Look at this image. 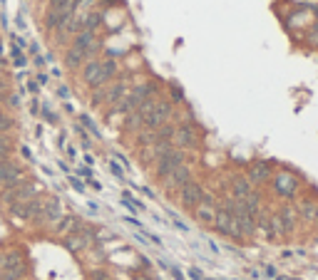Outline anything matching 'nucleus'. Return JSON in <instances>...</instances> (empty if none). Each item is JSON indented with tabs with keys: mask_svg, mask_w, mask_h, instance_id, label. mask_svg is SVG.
Returning a JSON list of instances; mask_svg holds the SVG:
<instances>
[{
	"mask_svg": "<svg viewBox=\"0 0 318 280\" xmlns=\"http://www.w3.org/2000/svg\"><path fill=\"white\" fill-rule=\"evenodd\" d=\"M42 206H45V199L42 196H35L30 201H23V203H13L8 206V213L15 218V221H23V223H35L42 213Z\"/></svg>",
	"mask_w": 318,
	"mask_h": 280,
	"instance_id": "1",
	"label": "nucleus"
},
{
	"mask_svg": "<svg viewBox=\"0 0 318 280\" xmlns=\"http://www.w3.org/2000/svg\"><path fill=\"white\" fill-rule=\"evenodd\" d=\"M182 164H186V156H184V152H179V149H169V152L164 154V156H159L157 161H154V176L159 179V181H164L169 174H172L174 169H179Z\"/></svg>",
	"mask_w": 318,
	"mask_h": 280,
	"instance_id": "2",
	"label": "nucleus"
},
{
	"mask_svg": "<svg viewBox=\"0 0 318 280\" xmlns=\"http://www.w3.org/2000/svg\"><path fill=\"white\" fill-rule=\"evenodd\" d=\"M172 112H174V104L172 102H169V99H157L154 112L147 117V122H144V129H147V132H157L159 126H164L169 122Z\"/></svg>",
	"mask_w": 318,
	"mask_h": 280,
	"instance_id": "3",
	"label": "nucleus"
},
{
	"mask_svg": "<svg viewBox=\"0 0 318 280\" xmlns=\"http://www.w3.org/2000/svg\"><path fill=\"white\" fill-rule=\"evenodd\" d=\"M80 79H82V84H87L90 90H95V87H107V84L102 82V60H87L80 67Z\"/></svg>",
	"mask_w": 318,
	"mask_h": 280,
	"instance_id": "4",
	"label": "nucleus"
},
{
	"mask_svg": "<svg viewBox=\"0 0 318 280\" xmlns=\"http://www.w3.org/2000/svg\"><path fill=\"white\" fill-rule=\"evenodd\" d=\"M65 213H62V203H60V199L57 196H50V199H45V206H42V213H40V218L35 221L40 228H52Z\"/></svg>",
	"mask_w": 318,
	"mask_h": 280,
	"instance_id": "5",
	"label": "nucleus"
},
{
	"mask_svg": "<svg viewBox=\"0 0 318 280\" xmlns=\"http://www.w3.org/2000/svg\"><path fill=\"white\" fill-rule=\"evenodd\" d=\"M214 228H217L221 235H226V238H234V241H241V238H244L241 231H239V226H236V221H234V216H231L226 208H217Z\"/></svg>",
	"mask_w": 318,
	"mask_h": 280,
	"instance_id": "6",
	"label": "nucleus"
},
{
	"mask_svg": "<svg viewBox=\"0 0 318 280\" xmlns=\"http://www.w3.org/2000/svg\"><path fill=\"white\" fill-rule=\"evenodd\" d=\"M172 146L179 149V152H184V149H194L199 146V134L194 126L189 124H177L174 129V137H172Z\"/></svg>",
	"mask_w": 318,
	"mask_h": 280,
	"instance_id": "7",
	"label": "nucleus"
},
{
	"mask_svg": "<svg viewBox=\"0 0 318 280\" xmlns=\"http://www.w3.org/2000/svg\"><path fill=\"white\" fill-rule=\"evenodd\" d=\"M189 181H192V171H189L186 164H182L179 169H174L172 174L164 179V188H167V193H179Z\"/></svg>",
	"mask_w": 318,
	"mask_h": 280,
	"instance_id": "8",
	"label": "nucleus"
},
{
	"mask_svg": "<svg viewBox=\"0 0 318 280\" xmlns=\"http://www.w3.org/2000/svg\"><path fill=\"white\" fill-rule=\"evenodd\" d=\"M273 191L284 199H293L296 193H299V181H296V176L288 174V171H281L279 176H273Z\"/></svg>",
	"mask_w": 318,
	"mask_h": 280,
	"instance_id": "9",
	"label": "nucleus"
},
{
	"mask_svg": "<svg viewBox=\"0 0 318 280\" xmlns=\"http://www.w3.org/2000/svg\"><path fill=\"white\" fill-rule=\"evenodd\" d=\"M204 199V188L197 184V181H189L182 191H179V201L186 211H194L199 206V201Z\"/></svg>",
	"mask_w": 318,
	"mask_h": 280,
	"instance_id": "10",
	"label": "nucleus"
},
{
	"mask_svg": "<svg viewBox=\"0 0 318 280\" xmlns=\"http://www.w3.org/2000/svg\"><path fill=\"white\" fill-rule=\"evenodd\" d=\"M20 176H25V171L23 166H20L15 159H5V161H0V191H3L5 186H10L15 179Z\"/></svg>",
	"mask_w": 318,
	"mask_h": 280,
	"instance_id": "11",
	"label": "nucleus"
},
{
	"mask_svg": "<svg viewBox=\"0 0 318 280\" xmlns=\"http://www.w3.org/2000/svg\"><path fill=\"white\" fill-rule=\"evenodd\" d=\"M194 216L199 223L204 226H214V218H217V203H214V196H206L204 193V199L199 201V206L194 208Z\"/></svg>",
	"mask_w": 318,
	"mask_h": 280,
	"instance_id": "12",
	"label": "nucleus"
},
{
	"mask_svg": "<svg viewBox=\"0 0 318 280\" xmlns=\"http://www.w3.org/2000/svg\"><path fill=\"white\" fill-rule=\"evenodd\" d=\"M246 179L251 181V186H261V184H266V181L271 179V164H268V161H253V164L249 166Z\"/></svg>",
	"mask_w": 318,
	"mask_h": 280,
	"instance_id": "13",
	"label": "nucleus"
},
{
	"mask_svg": "<svg viewBox=\"0 0 318 280\" xmlns=\"http://www.w3.org/2000/svg\"><path fill=\"white\" fill-rule=\"evenodd\" d=\"M127 87H130V77H117V79L110 84V87H107V99H104V104H107V107H115L127 92H130Z\"/></svg>",
	"mask_w": 318,
	"mask_h": 280,
	"instance_id": "14",
	"label": "nucleus"
},
{
	"mask_svg": "<svg viewBox=\"0 0 318 280\" xmlns=\"http://www.w3.org/2000/svg\"><path fill=\"white\" fill-rule=\"evenodd\" d=\"M82 226H84V223H82L77 216H72V213H70V216H62V218L52 226V233H57V235H70V233H80Z\"/></svg>",
	"mask_w": 318,
	"mask_h": 280,
	"instance_id": "15",
	"label": "nucleus"
},
{
	"mask_svg": "<svg viewBox=\"0 0 318 280\" xmlns=\"http://www.w3.org/2000/svg\"><path fill=\"white\" fill-rule=\"evenodd\" d=\"M251 191H253V186H251V181L246 176H234V181H231V199L244 201Z\"/></svg>",
	"mask_w": 318,
	"mask_h": 280,
	"instance_id": "16",
	"label": "nucleus"
},
{
	"mask_svg": "<svg viewBox=\"0 0 318 280\" xmlns=\"http://www.w3.org/2000/svg\"><path fill=\"white\" fill-rule=\"evenodd\" d=\"M117 77H119V64H117V60H115V57H104V60H102V82L110 84V82H115Z\"/></svg>",
	"mask_w": 318,
	"mask_h": 280,
	"instance_id": "17",
	"label": "nucleus"
},
{
	"mask_svg": "<svg viewBox=\"0 0 318 280\" xmlns=\"http://www.w3.org/2000/svg\"><path fill=\"white\" fill-rule=\"evenodd\" d=\"M296 213H299V221H313L316 218V201L313 199H303L296 203Z\"/></svg>",
	"mask_w": 318,
	"mask_h": 280,
	"instance_id": "18",
	"label": "nucleus"
},
{
	"mask_svg": "<svg viewBox=\"0 0 318 280\" xmlns=\"http://www.w3.org/2000/svg\"><path fill=\"white\" fill-rule=\"evenodd\" d=\"M84 62H87V60H84V55L70 45V47H67V52H65V67H67L70 72H77Z\"/></svg>",
	"mask_w": 318,
	"mask_h": 280,
	"instance_id": "19",
	"label": "nucleus"
},
{
	"mask_svg": "<svg viewBox=\"0 0 318 280\" xmlns=\"http://www.w3.org/2000/svg\"><path fill=\"white\" fill-rule=\"evenodd\" d=\"M102 23H104V15H102L100 10H90V13L82 15V28L87 30V32H95Z\"/></svg>",
	"mask_w": 318,
	"mask_h": 280,
	"instance_id": "20",
	"label": "nucleus"
},
{
	"mask_svg": "<svg viewBox=\"0 0 318 280\" xmlns=\"http://www.w3.org/2000/svg\"><path fill=\"white\" fill-rule=\"evenodd\" d=\"M268 226H271V241H281V238H286V235H288V231H286V226H284L279 213L268 216Z\"/></svg>",
	"mask_w": 318,
	"mask_h": 280,
	"instance_id": "21",
	"label": "nucleus"
},
{
	"mask_svg": "<svg viewBox=\"0 0 318 280\" xmlns=\"http://www.w3.org/2000/svg\"><path fill=\"white\" fill-rule=\"evenodd\" d=\"M124 132H132V134H139L142 129H144V117L139 112H132V114H127L124 117Z\"/></svg>",
	"mask_w": 318,
	"mask_h": 280,
	"instance_id": "22",
	"label": "nucleus"
},
{
	"mask_svg": "<svg viewBox=\"0 0 318 280\" xmlns=\"http://www.w3.org/2000/svg\"><path fill=\"white\" fill-rule=\"evenodd\" d=\"M279 216H281V221H284L286 231H288V233H293L296 223H299V213H296V206H284V208L279 211Z\"/></svg>",
	"mask_w": 318,
	"mask_h": 280,
	"instance_id": "23",
	"label": "nucleus"
},
{
	"mask_svg": "<svg viewBox=\"0 0 318 280\" xmlns=\"http://www.w3.org/2000/svg\"><path fill=\"white\" fill-rule=\"evenodd\" d=\"M75 3L77 0H50V10L52 13H75Z\"/></svg>",
	"mask_w": 318,
	"mask_h": 280,
	"instance_id": "24",
	"label": "nucleus"
},
{
	"mask_svg": "<svg viewBox=\"0 0 318 280\" xmlns=\"http://www.w3.org/2000/svg\"><path fill=\"white\" fill-rule=\"evenodd\" d=\"M15 129V119L8 112H0V134H10Z\"/></svg>",
	"mask_w": 318,
	"mask_h": 280,
	"instance_id": "25",
	"label": "nucleus"
},
{
	"mask_svg": "<svg viewBox=\"0 0 318 280\" xmlns=\"http://www.w3.org/2000/svg\"><path fill=\"white\" fill-rule=\"evenodd\" d=\"M104 99H107V87H95V90H92V97H90V104H92V107H102Z\"/></svg>",
	"mask_w": 318,
	"mask_h": 280,
	"instance_id": "26",
	"label": "nucleus"
},
{
	"mask_svg": "<svg viewBox=\"0 0 318 280\" xmlns=\"http://www.w3.org/2000/svg\"><path fill=\"white\" fill-rule=\"evenodd\" d=\"M40 114H42V119H45V122L57 124V114L50 109V104H40Z\"/></svg>",
	"mask_w": 318,
	"mask_h": 280,
	"instance_id": "27",
	"label": "nucleus"
},
{
	"mask_svg": "<svg viewBox=\"0 0 318 280\" xmlns=\"http://www.w3.org/2000/svg\"><path fill=\"white\" fill-rule=\"evenodd\" d=\"M159 263H162V268H167V270H169V275H172L174 280H186V278H184V273H182V270H179L177 265L167 263V261H159Z\"/></svg>",
	"mask_w": 318,
	"mask_h": 280,
	"instance_id": "28",
	"label": "nucleus"
},
{
	"mask_svg": "<svg viewBox=\"0 0 318 280\" xmlns=\"http://www.w3.org/2000/svg\"><path fill=\"white\" fill-rule=\"evenodd\" d=\"M308 45H313V47H318V20H316V23L313 25H308Z\"/></svg>",
	"mask_w": 318,
	"mask_h": 280,
	"instance_id": "29",
	"label": "nucleus"
},
{
	"mask_svg": "<svg viewBox=\"0 0 318 280\" xmlns=\"http://www.w3.org/2000/svg\"><path fill=\"white\" fill-rule=\"evenodd\" d=\"M95 5H97V0H77V3H75V13H77V10L90 13V8H95Z\"/></svg>",
	"mask_w": 318,
	"mask_h": 280,
	"instance_id": "30",
	"label": "nucleus"
},
{
	"mask_svg": "<svg viewBox=\"0 0 318 280\" xmlns=\"http://www.w3.org/2000/svg\"><path fill=\"white\" fill-rule=\"evenodd\" d=\"M80 122H82V126H87L90 132L95 134V139H100V132H97V126L92 124V119H90V114H80Z\"/></svg>",
	"mask_w": 318,
	"mask_h": 280,
	"instance_id": "31",
	"label": "nucleus"
},
{
	"mask_svg": "<svg viewBox=\"0 0 318 280\" xmlns=\"http://www.w3.org/2000/svg\"><path fill=\"white\" fill-rule=\"evenodd\" d=\"M67 181H70V186H72L77 193H84V184L80 181V176H72V174H67Z\"/></svg>",
	"mask_w": 318,
	"mask_h": 280,
	"instance_id": "32",
	"label": "nucleus"
},
{
	"mask_svg": "<svg viewBox=\"0 0 318 280\" xmlns=\"http://www.w3.org/2000/svg\"><path fill=\"white\" fill-rule=\"evenodd\" d=\"M90 280H112V278H110L107 270L100 268V270H92V273H90Z\"/></svg>",
	"mask_w": 318,
	"mask_h": 280,
	"instance_id": "33",
	"label": "nucleus"
},
{
	"mask_svg": "<svg viewBox=\"0 0 318 280\" xmlns=\"http://www.w3.org/2000/svg\"><path fill=\"white\" fill-rule=\"evenodd\" d=\"M110 171H112V174H115L119 181H124V171H122V166H119L117 161H110Z\"/></svg>",
	"mask_w": 318,
	"mask_h": 280,
	"instance_id": "34",
	"label": "nucleus"
},
{
	"mask_svg": "<svg viewBox=\"0 0 318 280\" xmlns=\"http://www.w3.org/2000/svg\"><path fill=\"white\" fill-rule=\"evenodd\" d=\"M142 235H144V238H147V241H152L154 246H159V248H162V238H159V235H157V233H150V231H142Z\"/></svg>",
	"mask_w": 318,
	"mask_h": 280,
	"instance_id": "35",
	"label": "nucleus"
},
{
	"mask_svg": "<svg viewBox=\"0 0 318 280\" xmlns=\"http://www.w3.org/2000/svg\"><path fill=\"white\" fill-rule=\"evenodd\" d=\"M25 90H28V92H30V94L35 97V94L40 92V84H37V79H28V84H25Z\"/></svg>",
	"mask_w": 318,
	"mask_h": 280,
	"instance_id": "36",
	"label": "nucleus"
},
{
	"mask_svg": "<svg viewBox=\"0 0 318 280\" xmlns=\"http://www.w3.org/2000/svg\"><path fill=\"white\" fill-rule=\"evenodd\" d=\"M0 92H10V79L3 72H0Z\"/></svg>",
	"mask_w": 318,
	"mask_h": 280,
	"instance_id": "37",
	"label": "nucleus"
},
{
	"mask_svg": "<svg viewBox=\"0 0 318 280\" xmlns=\"http://www.w3.org/2000/svg\"><path fill=\"white\" fill-rule=\"evenodd\" d=\"M77 174H80V179H84V181L95 179V176H92V169H84V166H80V169H77Z\"/></svg>",
	"mask_w": 318,
	"mask_h": 280,
	"instance_id": "38",
	"label": "nucleus"
},
{
	"mask_svg": "<svg viewBox=\"0 0 318 280\" xmlns=\"http://www.w3.org/2000/svg\"><path fill=\"white\" fill-rule=\"evenodd\" d=\"M8 107H10V109H17V107H20V97L17 94H8V102H5Z\"/></svg>",
	"mask_w": 318,
	"mask_h": 280,
	"instance_id": "39",
	"label": "nucleus"
},
{
	"mask_svg": "<svg viewBox=\"0 0 318 280\" xmlns=\"http://www.w3.org/2000/svg\"><path fill=\"white\" fill-rule=\"evenodd\" d=\"M189 278H192V280H206L204 273H201L199 268H189Z\"/></svg>",
	"mask_w": 318,
	"mask_h": 280,
	"instance_id": "40",
	"label": "nucleus"
},
{
	"mask_svg": "<svg viewBox=\"0 0 318 280\" xmlns=\"http://www.w3.org/2000/svg\"><path fill=\"white\" fill-rule=\"evenodd\" d=\"M30 112H33V114H40V102H37V97H30Z\"/></svg>",
	"mask_w": 318,
	"mask_h": 280,
	"instance_id": "41",
	"label": "nucleus"
},
{
	"mask_svg": "<svg viewBox=\"0 0 318 280\" xmlns=\"http://www.w3.org/2000/svg\"><path fill=\"white\" fill-rule=\"evenodd\" d=\"M169 216H172V221H174V226H177V228H179V231H184V233H186V231H189V226H184V223H182V221H179V218H177V216H174V213H169Z\"/></svg>",
	"mask_w": 318,
	"mask_h": 280,
	"instance_id": "42",
	"label": "nucleus"
},
{
	"mask_svg": "<svg viewBox=\"0 0 318 280\" xmlns=\"http://www.w3.org/2000/svg\"><path fill=\"white\" fill-rule=\"evenodd\" d=\"M15 25H17V30H25L28 25H25V17H23V13H20L17 17H15Z\"/></svg>",
	"mask_w": 318,
	"mask_h": 280,
	"instance_id": "43",
	"label": "nucleus"
},
{
	"mask_svg": "<svg viewBox=\"0 0 318 280\" xmlns=\"http://www.w3.org/2000/svg\"><path fill=\"white\" fill-rule=\"evenodd\" d=\"M5 159H13V149H0V161Z\"/></svg>",
	"mask_w": 318,
	"mask_h": 280,
	"instance_id": "44",
	"label": "nucleus"
},
{
	"mask_svg": "<svg viewBox=\"0 0 318 280\" xmlns=\"http://www.w3.org/2000/svg\"><path fill=\"white\" fill-rule=\"evenodd\" d=\"M172 97H174V102H182V99H184V92H182L179 87H172Z\"/></svg>",
	"mask_w": 318,
	"mask_h": 280,
	"instance_id": "45",
	"label": "nucleus"
},
{
	"mask_svg": "<svg viewBox=\"0 0 318 280\" xmlns=\"http://www.w3.org/2000/svg\"><path fill=\"white\" fill-rule=\"evenodd\" d=\"M261 273H264L266 278H276V268H273V265H266V268H264Z\"/></svg>",
	"mask_w": 318,
	"mask_h": 280,
	"instance_id": "46",
	"label": "nucleus"
},
{
	"mask_svg": "<svg viewBox=\"0 0 318 280\" xmlns=\"http://www.w3.org/2000/svg\"><path fill=\"white\" fill-rule=\"evenodd\" d=\"M33 64H35V67H42V64H45V57H42V55H33Z\"/></svg>",
	"mask_w": 318,
	"mask_h": 280,
	"instance_id": "47",
	"label": "nucleus"
},
{
	"mask_svg": "<svg viewBox=\"0 0 318 280\" xmlns=\"http://www.w3.org/2000/svg\"><path fill=\"white\" fill-rule=\"evenodd\" d=\"M57 97H62V99H67V97H70V92H67V87H57Z\"/></svg>",
	"mask_w": 318,
	"mask_h": 280,
	"instance_id": "48",
	"label": "nucleus"
},
{
	"mask_svg": "<svg viewBox=\"0 0 318 280\" xmlns=\"http://www.w3.org/2000/svg\"><path fill=\"white\" fill-rule=\"evenodd\" d=\"M115 159H119V164H122V166H127V169H130V159H127V156H122V154H115Z\"/></svg>",
	"mask_w": 318,
	"mask_h": 280,
	"instance_id": "49",
	"label": "nucleus"
},
{
	"mask_svg": "<svg viewBox=\"0 0 318 280\" xmlns=\"http://www.w3.org/2000/svg\"><path fill=\"white\" fill-rule=\"evenodd\" d=\"M37 84H40V87H42V84H48V75H45V72L37 75Z\"/></svg>",
	"mask_w": 318,
	"mask_h": 280,
	"instance_id": "50",
	"label": "nucleus"
},
{
	"mask_svg": "<svg viewBox=\"0 0 318 280\" xmlns=\"http://www.w3.org/2000/svg\"><path fill=\"white\" fill-rule=\"evenodd\" d=\"M87 184H90V186H92V188H95V191H102V184H100V181H97V179H90V181H87Z\"/></svg>",
	"mask_w": 318,
	"mask_h": 280,
	"instance_id": "51",
	"label": "nucleus"
},
{
	"mask_svg": "<svg viewBox=\"0 0 318 280\" xmlns=\"http://www.w3.org/2000/svg\"><path fill=\"white\" fill-rule=\"evenodd\" d=\"M65 152H67V156H70V159H75V156H77V152H75V146H65Z\"/></svg>",
	"mask_w": 318,
	"mask_h": 280,
	"instance_id": "52",
	"label": "nucleus"
},
{
	"mask_svg": "<svg viewBox=\"0 0 318 280\" xmlns=\"http://www.w3.org/2000/svg\"><path fill=\"white\" fill-rule=\"evenodd\" d=\"M84 164H87V166H92V164H95V156H92L90 152H87V154H84Z\"/></svg>",
	"mask_w": 318,
	"mask_h": 280,
	"instance_id": "53",
	"label": "nucleus"
},
{
	"mask_svg": "<svg viewBox=\"0 0 318 280\" xmlns=\"http://www.w3.org/2000/svg\"><path fill=\"white\" fill-rule=\"evenodd\" d=\"M23 156H25L28 161H33V152H30V149H25V146H23Z\"/></svg>",
	"mask_w": 318,
	"mask_h": 280,
	"instance_id": "54",
	"label": "nucleus"
},
{
	"mask_svg": "<svg viewBox=\"0 0 318 280\" xmlns=\"http://www.w3.org/2000/svg\"><path fill=\"white\" fill-rule=\"evenodd\" d=\"M142 193H144V196H150V199H154V191H152V188H147V186L142 188Z\"/></svg>",
	"mask_w": 318,
	"mask_h": 280,
	"instance_id": "55",
	"label": "nucleus"
},
{
	"mask_svg": "<svg viewBox=\"0 0 318 280\" xmlns=\"http://www.w3.org/2000/svg\"><path fill=\"white\" fill-rule=\"evenodd\" d=\"M8 94H10V92H0V107H3V104L8 102Z\"/></svg>",
	"mask_w": 318,
	"mask_h": 280,
	"instance_id": "56",
	"label": "nucleus"
},
{
	"mask_svg": "<svg viewBox=\"0 0 318 280\" xmlns=\"http://www.w3.org/2000/svg\"><path fill=\"white\" fill-rule=\"evenodd\" d=\"M134 280H152V275H142L139 273V275H134Z\"/></svg>",
	"mask_w": 318,
	"mask_h": 280,
	"instance_id": "57",
	"label": "nucleus"
},
{
	"mask_svg": "<svg viewBox=\"0 0 318 280\" xmlns=\"http://www.w3.org/2000/svg\"><path fill=\"white\" fill-rule=\"evenodd\" d=\"M3 52H5V45H3V40H0V57H3Z\"/></svg>",
	"mask_w": 318,
	"mask_h": 280,
	"instance_id": "58",
	"label": "nucleus"
},
{
	"mask_svg": "<svg viewBox=\"0 0 318 280\" xmlns=\"http://www.w3.org/2000/svg\"><path fill=\"white\" fill-rule=\"evenodd\" d=\"M3 70H5V60H3V57H0V72H3Z\"/></svg>",
	"mask_w": 318,
	"mask_h": 280,
	"instance_id": "59",
	"label": "nucleus"
},
{
	"mask_svg": "<svg viewBox=\"0 0 318 280\" xmlns=\"http://www.w3.org/2000/svg\"><path fill=\"white\" fill-rule=\"evenodd\" d=\"M313 221H318V201H316V218Z\"/></svg>",
	"mask_w": 318,
	"mask_h": 280,
	"instance_id": "60",
	"label": "nucleus"
},
{
	"mask_svg": "<svg viewBox=\"0 0 318 280\" xmlns=\"http://www.w3.org/2000/svg\"><path fill=\"white\" fill-rule=\"evenodd\" d=\"M0 112H3V107H0Z\"/></svg>",
	"mask_w": 318,
	"mask_h": 280,
	"instance_id": "61",
	"label": "nucleus"
}]
</instances>
